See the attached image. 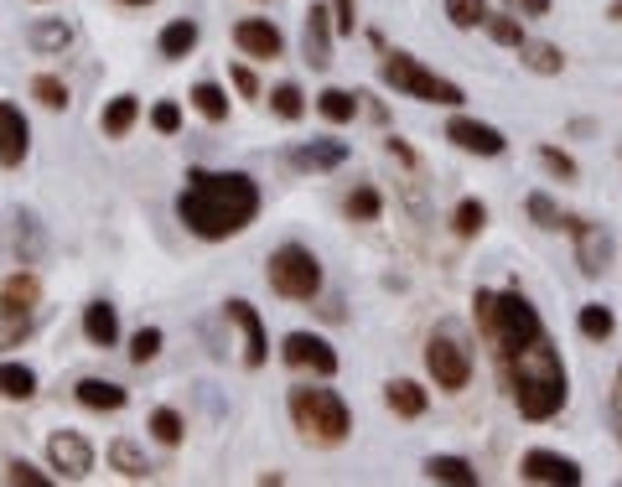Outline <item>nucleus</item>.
Masks as SVG:
<instances>
[{
  "instance_id": "nucleus-33",
  "label": "nucleus",
  "mask_w": 622,
  "mask_h": 487,
  "mask_svg": "<svg viewBox=\"0 0 622 487\" xmlns=\"http://www.w3.org/2000/svg\"><path fill=\"white\" fill-rule=\"evenodd\" d=\"M581 337H592V342H602V337H612V327H618V317H612L608 306H581V317H576Z\"/></svg>"
},
{
  "instance_id": "nucleus-45",
  "label": "nucleus",
  "mask_w": 622,
  "mask_h": 487,
  "mask_svg": "<svg viewBox=\"0 0 622 487\" xmlns=\"http://www.w3.org/2000/svg\"><path fill=\"white\" fill-rule=\"evenodd\" d=\"M228 78H234V89L244 93V99H259V78L244 68V62H228Z\"/></svg>"
},
{
  "instance_id": "nucleus-14",
  "label": "nucleus",
  "mask_w": 622,
  "mask_h": 487,
  "mask_svg": "<svg viewBox=\"0 0 622 487\" xmlns=\"http://www.w3.org/2000/svg\"><path fill=\"white\" fill-rule=\"evenodd\" d=\"M446 140H452L456 151H472V156H503V130H493V125L483 120H467V115H456L452 125H446Z\"/></svg>"
},
{
  "instance_id": "nucleus-7",
  "label": "nucleus",
  "mask_w": 622,
  "mask_h": 487,
  "mask_svg": "<svg viewBox=\"0 0 622 487\" xmlns=\"http://www.w3.org/2000/svg\"><path fill=\"white\" fill-rule=\"evenodd\" d=\"M425 368H431V379H436V389H446V395H456V389H467L472 379V352L456 342V337H431L425 342Z\"/></svg>"
},
{
  "instance_id": "nucleus-12",
  "label": "nucleus",
  "mask_w": 622,
  "mask_h": 487,
  "mask_svg": "<svg viewBox=\"0 0 622 487\" xmlns=\"http://www.w3.org/2000/svg\"><path fill=\"white\" fill-rule=\"evenodd\" d=\"M234 47H239L244 58H259L270 62L286 52V37H280V27L275 21H265V16H244L239 27H234Z\"/></svg>"
},
{
  "instance_id": "nucleus-17",
  "label": "nucleus",
  "mask_w": 622,
  "mask_h": 487,
  "mask_svg": "<svg viewBox=\"0 0 622 487\" xmlns=\"http://www.w3.org/2000/svg\"><path fill=\"white\" fill-rule=\"evenodd\" d=\"M348 161V140H302L290 151V167L296 171H337Z\"/></svg>"
},
{
  "instance_id": "nucleus-19",
  "label": "nucleus",
  "mask_w": 622,
  "mask_h": 487,
  "mask_svg": "<svg viewBox=\"0 0 622 487\" xmlns=\"http://www.w3.org/2000/svg\"><path fill=\"white\" fill-rule=\"evenodd\" d=\"M27 332H31V301H21V296L0 286V352L27 342Z\"/></svg>"
},
{
  "instance_id": "nucleus-47",
  "label": "nucleus",
  "mask_w": 622,
  "mask_h": 487,
  "mask_svg": "<svg viewBox=\"0 0 622 487\" xmlns=\"http://www.w3.org/2000/svg\"><path fill=\"white\" fill-rule=\"evenodd\" d=\"M384 151L395 156L399 167H415V151H411V146H405V140H399V136H389V140H384Z\"/></svg>"
},
{
  "instance_id": "nucleus-41",
  "label": "nucleus",
  "mask_w": 622,
  "mask_h": 487,
  "mask_svg": "<svg viewBox=\"0 0 622 487\" xmlns=\"http://www.w3.org/2000/svg\"><path fill=\"white\" fill-rule=\"evenodd\" d=\"M540 161H545V171H555L561 182H576V177H581V167L561 151V146H540Z\"/></svg>"
},
{
  "instance_id": "nucleus-30",
  "label": "nucleus",
  "mask_w": 622,
  "mask_h": 487,
  "mask_svg": "<svg viewBox=\"0 0 622 487\" xmlns=\"http://www.w3.org/2000/svg\"><path fill=\"white\" fill-rule=\"evenodd\" d=\"M358 99H364V93L322 89V93H317V115H322V120H333V125H348L353 115H358Z\"/></svg>"
},
{
  "instance_id": "nucleus-37",
  "label": "nucleus",
  "mask_w": 622,
  "mask_h": 487,
  "mask_svg": "<svg viewBox=\"0 0 622 487\" xmlns=\"http://www.w3.org/2000/svg\"><path fill=\"white\" fill-rule=\"evenodd\" d=\"M270 109L280 115V120H302V115H306V93L296 89V83H275V89H270Z\"/></svg>"
},
{
  "instance_id": "nucleus-36",
  "label": "nucleus",
  "mask_w": 622,
  "mask_h": 487,
  "mask_svg": "<svg viewBox=\"0 0 622 487\" xmlns=\"http://www.w3.org/2000/svg\"><path fill=\"white\" fill-rule=\"evenodd\" d=\"M31 99H37L42 109H68V83L52 78V73H37L31 78Z\"/></svg>"
},
{
  "instance_id": "nucleus-2",
  "label": "nucleus",
  "mask_w": 622,
  "mask_h": 487,
  "mask_svg": "<svg viewBox=\"0 0 622 487\" xmlns=\"http://www.w3.org/2000/svg\"><path fill=\"white\" fill-rule=\"evenodd\" d=\"M498 374L524 420H555L565 410V395H571L565 389V364H561V352L550 348L545 332L534 337V342H524V348L503 352Z\"/></svg>"
},
{
  "instance_id": "nucleus-39",
  "label": "nucleus",
  "mask_w": 622,
  "mask_h": 487,
  "mask_svg": "<svg viewBox=\"0 0 622 487\" xmlns=\"http://www.w3.org/2000/svg\"><path fill=\"white\" fill-rule=\"evenodd\" d=\"M161 342H167V337H161V327H140L136 337H130V364H151L156 352H161Z\"/></svg>"
},
{
  "instance_id": "nucleus-1",
  "label": "nucleus",
  "mask_w": 622,
  "mask_h": 487,
  "mask_svg": "<svg viewBox=\"0 0 622 487\" xmlns=\"http://www.w3.org/2000/svg\"><path fill=\"white\" fill-rule=\"evenodd\" d=\"M255 218H259V182L249 171H208V167L187 171V187L177 192V223L192 239L224 244L249 229Z\"/></svg>"
},
{
  "instance_id": "nucleus-6",
  "label": "nucleus",
  "mask_w": 622,
  "mask_h": 487,
  "mask_svg": "<svg viewBox=\"0 0 622 487\" xmlns=\"http://www.w3.org/2000/svg\"><path fill=\"white\" fill-rule=\"evenodd\" d=\"M265 280H270L275 296L286 301H312L322 290V259L306 249V244H280L265 265Z\"/></svg>"
},
{
  "instance_id": "nucleus-8",
  "label": "nucleus",
  "mask_w": 622,
  "mask_h": 487,
  "mask_svg": "<svg viewBox=\"0 0 622 487\" xmlns=\"http://www.w3.org/2000/svg\"><path fill=\"white\" fill-rule=\"evenodd\" d=\"M47 461H52V473L68 477V483H83V477L93 473V446L83 430H52L47 436Z\"/></svg>"
},
{
  "instance_id": "nucleus-38",
  "label": "nucleus",
  "mask_w": 622,
  "mask_h": 487,
  "mask_svg": "<svg viewBox=\"0 0 622 487\" xmlns=\"http://www.w3.org/2000/svg\"><path fill=\"white\" fill-rule=\"evenodd\" d=\"M379 213H384L379 187H358V192L348 198V218H353V223H374Z\"/></svg>"
},
{
  "instance_id": "nucleus-20",
  "label": "nucleus",
  "mask_w": 622,
  "mask_h": 487,
  "mask_svg": "<svg viewBox=\"0 0 622 487\" xmlns=\"http://www.w3.org/2000/svg\"><path fill=\"white\" fill-rule=\"evenodd\" d=\"M83 337H89L93 348H115L120 342V311L109 301H89L83 306Z\"/></svg>"
},
{
  "instance_id": "nucleus-26",
  "label": "nucleus",
  "mask_w": 622,
  "mask_h": 487,
  "mask_svg": "<svg viewBox=\"0 0 622 487\" xmlns=\"http://www.w3.org/2000/svg\"><path fill=\"white\" fill-rule=\"evenodd\" d=\"M514 52H519V62L540 78H555L565 68V52L555 42H530V37H524V47H514Z\"/></svg>"
},
{
  "instance_id": "nucleus-11",
  "label": "nucleus",
  "mask_w": 622,
  "mask_h": 487,
  "mask_svg": "<svg viewBox=\"0 0 622 487\" xmlns=\"http://www.w3.org/2000/svg\"><path fill=\"white\" fill-rule=\"evenodd\" d=\"M224 317L239 327L244 337V368H265V358H270V337H265V321H259V311L244 296H234V301H224Z\"/></svg>"
},
{
  "instance_id": "nucleus-50",
  "label": "nucleus",
  "mask_w": 622,
  "mask_h": 487,
  "mask_svg": "<svg viewBox=\"0 0 622 487\" xmlns=\"http://www.w3.org/2000/svg\"><path fill=\"white\" fill-rule=\"evenodd\" d=\"M120 6H151V0H120Z\"/></svg>"
},
{
  "instance_id": "nucleus-16",
  "label": "nucleus",
  "mask_w": 622,
  "mask_h": 487,
  "mask_svg": "<svg viewBox=\"0 0 622 487\" xmlns=\"http://www.w3.org/2000/svg\"><path fill=\"white\" fill-rule=\"evenodd\" d=\"M31 151V125L21 105H0V167H21Z\"/></svg>"
},
{
  "instance_id": "nucleus-49",
  "label": "nucleus",
  "mask_w": 622,
  "mask_h": 487,
  "mask_svg": "<svg viewBox=\"0 0 622 487\" xmlns=\"http://www.w3.org/2000/svg\"><path fill=\"white\" fill-rule=\"evenodd\" d=\"M608 16H612V21H618V27H622V0H612V6H608Z\"/></svg>"
},
{
  "instance_id": "nucleus-44",
  "label": "nucleus",
  "mask_w": 622,
  "mask_h": 487,
  "mask_svg": "<svg viewBox=\"0 0 622 487\" xmlns=\"http://www.w3.org/2000/svg\"><path fill=\"white\" fill-rule=\"evenodd\" d=\"M327 6H333V27L343 31V37H353V31H358V6H353V0H327Z\"/></svg>"
},
{
  "instance_id": "nucleus-46",
  "label": "nucleus",
  "mask_w": 622,
  "mask_h": 487,
  "mask_svg": "<svg viewBox=\"0 0 622 487\" xmlns=\"http://www.w3.org/2000/svg\"><path fill=\"white\" fill-rule=\"evenodd\" d=\"M514 16H550V0H503Z\"/></svg>"
},
{
  "instance_id": "nucleus-23",
  "label": "nucleus",
  "mask_w": 622,
  "mask_h": 487,
  "mask_svg": "<svg viewBox=\"0 0 622 487\" xmlns=\"http://www.w3.org/2000/svg\"><path fill=\"white\" fill-rule=\"evenodd\" d=\"M384 405H389L399 420H421L431 399H425V389L415 379H389V384H384Z\"/></svg>"
},
{
  "instance_id": "nucleus-52",
  "label": "nucleus",
  "mask_w": 622,
  "mask_h": 487,
  "mask_svg": "<svg viewBox=\"0 0 622 487\" xmlns=\"http://www.w3.org/2000/svg\"><path fill=\"white\" fill-rule=\"evenodd\" d=\"M37 6H42V0H37Z\"/></svg>"
},
{
  "instance_id": "nucleus-27",
  "label": "nucleus",
  "mask_w": 622,
  "mask_h": 487,
  "mask_svg": "<svg viewBox=\"0 0 622 487\" xmlns=\"http://www.w3.org/2000/svg\"><path fill=\"white\" fill-rule=\"evenodd\" d=\"M421 473L431 477V483H446V487H477L472 461H462V457H425Z\"/></svg>"
},
{
  "instance_id": "nucleus-28",
  "label": "nucleus",
  "mask_w": 622,
  "mask_h": 487,
  "mask_svg": "<svg viewBox=\"0 0 622 487\" xmlns=\"http://www.w3.org/2000/svg\"><path fill=\"white\" fill-rule=\"evenodd\" d=\"M187 99H192V109H198L208 125H224L228 120V93L218 89V83H208V78H203V83H192V93H187Z\"/></svg>"
},
{
  "instance_id": "nucleus-21",
  "label": "nucleus",
  "mask_w": 622,
  "mask_h": 487,
  "mask_svg": "<svg viewBox=\"0 0 622 487\" xmlns=\"http://www.w3.org/2000/svg\"><path fill=\"white\" fill-rule=\"evenodd\" d=\"M27 47H31V52H42V58L68 52V47H73V27H68V21H58V16H42V21H31V27H27Z\"/></svg>"
},
{
  "instance_id": "nucleus-42",
  "label": "nucleus",
  "mask_w": 622,
  "mask_h": 487,
  "mask_svg": "<svg viewBox=\"0 0 622 487\" xmlns=\"http://www.w3.org/2000/svg\"><path fill=\"white\" fill-rule=\"evenodd\" d=\"M151 130H156V136H177V130H182V109L171 105V99L151 105Z\"/></svg>"
},
{
  "instance_id": "nucleus-9",
  "label": "nucleus",
  "mask_w": 622,
  "mask_h": 487,
  "mask_svg": "<svg viewBox=\"0 0 622 487\" xmlns=\"http://www.w3.org/2000/svg\"><path fill=\"white\" fill-rule=\"evenodd\" d=\"M565 229H571V239H576V265L581 275H608L612 265V233L602 229V223H592V218H565Z\"/></svg>"
},
{
  "instance_id": "nucleus-40",
  "label": "nucleus",
  "mask_w": 622,
  "mask_h": 487,
  "mask_svg": "<svg viewBox=\"0 0 622 487\" xmlns=\"http://www.w3.org/2000/svg\"><path fill=\"white\" fill-rule=\"evenodd\" d=\"M6 483H16V487H52L58 483V477H47V473H37V467H31V461H6Z\"/></svg>"
},
{
  "instance_id": "nucleus-3",
  "label": "nucleus",
  "mask_w": 622,
  "mask_h": 487,
  "mask_svg": "<svg viewBox=\"0 0 622 487\" xmlns=\"http://www.w3.org/2000/svg\"><path fill=\"white\" fill-rule=\"evenodd\" d=\"M472 317H477V332L493 348V358L524 348V342H534V337L545 332L540 327V311L519 290H477L472 296Z\"/></svg>"
},
{
  "instance_id": "nucleus-31",
  "label": "nucleus",
  "mask_w": 622,
  "mask_h": 487,
  "mask_svg": "<svg viewBox=\"0 0 622 487\" xmlns=\"http://www.w3.org/2000/svg\"><path fill=\"white\" fill-rule=\"evenodd\" d=\"M487 229V208L477 198H462L456 202V213H452V233L456 239H477V233Z\"/></svg>"
},
{
  "instance_id": "nucleus-29",
  "label": "nucleus",
  "mask_w": 622,
  "mask_h": 487,
  "mask_svg": "<svg viewBox=\"0 0 622 487\" xmlns=\"http://www.w3.org/2000/svg\"><path fill=\"white\" fill-rule=\"evenodd\" d=\"M37 395V368H27V364H0V399H31Z\"/></svg>"
},
{
  "instance_id": "nucleus-4",
  "label": "nucleus",
  "mask_w": 622,
  "mask_h": 487,
  "mask_svg": "<svg viewBox=\"0 0 622 487\" xmlns=\"http://www.w3.org/2000/svg\"><path fill=\"white\" fill-rule=\"evenodd\" d=\"M286 410H290V426L302 430L312 446H343L353 430V415L343 405L337 389H312V384H296L286 395Z\"/></svg>"
},
{
  "instance_id": "nucleus-15",
  "label": "nucleus",
  "mask_w": 622,
  "mask_h": 487,
  "mask_svg": "<svg viewBox=\"0 0 622 487\" xmlns=\"http://www.w3.org/2000/svg\"><path fill=\"white\" fill-rule=\"evenodd\" d=\"M333 6H312L306 11V27H302V52L312 68H327L333 62Z\"/></svg>"
},
{
  "instance_id": "nucleus-34",
  "label": "nucleus",
  "mask_w": 622,
  "mask_h": 487,
  "mask_svg": "<svg viewBox=\"0 0 622 487\" xmlns=\"http://www.w3.org/2000/svg\"><path fill=\"white\" fill-rule=\"evenodd\" d=\"M151 436L161 446H182V436H187V420L177 410H167V405H161V410H151Z\"/></svg>"
},
{
  "instance_id": "nucleus-13",
  "label": "nucleus",
  "mask_w": 622,
  "mask_h": 487,
  "mask_svg": "<svg viewBox=\"0 0 622 487\" xmlns=\"http://www.w3.org/2000/svg\"><path fill=\"white\" fill-rule=\"evenodd\" d=\"M519 477H524V483H545V487H576L581 467L571 457H561V451H524Z\"/></svg>"
},
{
  "instance_id": "nucleus-48",
  "label": "nucleus",
  "mask_w": 622,
  "mask_h": 487,
  "mask_svg": "<svg viewBox=\"0 0 622 487\" xmlns=\"http://www.w3.org/2000/svg\"><path fill=\"white\" fill-rule=\"evenodd\" d=\"M612 410H622V368H618V384H612Z\"/></svg>"
},
{
  "instance_id": "nucleus-43",
  "label": "nucleus",
  "mask_w": 622,
  "mask_h": 487,
  "mask_svg": "<svg viewBox=\"0 0 622 487\" xmlns=\"http://www.w3.org/2000/svg\"><path fill=\"white\" fill-rule=\"evenodd\" d=\"M530 218L540 223V229H565V218H561V208L545 198V192H530Z\"/></svg>"
},
{
  "instance_id": "nucleus-24",
  "label": "nucleus",
  "mask_w": 622,
  "mask_h": 487,
  "mask_svg": "<svg viewBox=\"0 0 622 487\" xmlns=\"http://www.w3.org/2000/svg\"><path fill=\"white\" fill-rule=\"evenodd\" d=\"M109 467L120 477H130V483H146V477H151V461H146V451H140L130 436H115V441H109Z\"/></svg>"
},
{
  "instance_id": "nucleus-18",
  "label": "nucleus",
  "mask_w": 622,
  "mask_h": 487,
  "mask_svg": "<svg viewBox=\"0 0 622 487\" xmlns=\"http://www.w3.org/2000/svg\"><path fill=\"white\" fill-rule=\"evenodd\" d=\"M73 399L78 405H83V410H125V405H130V389H125V384H115V379H78L73 384Z\"/></svg>"
},
{
  "instance_id": "nucleus-51",
  "label": "nucleus",
  "mask_w": 622,
  "mask_h": 487,
  "mask_svg": "<svg viewBox=\"0 0 622 487\" xmlns=\"http://www.w3.org/2000/svg\"><path fill=\"white\" fill-rule=\"evenodd\" d=\"M618 441H622V410H618Z\"/></svg>"
},
{
  "instance_id": "nucleus-32",
  "label": "nucleus",
  "mask_w": 622,
  "mask_h": 487,
  "mask_svg": "<svg viewBox=\"0 0 622 487\" xmlns=\"http://www.w3.org/2000/svg\"><path fill=\"white\" fill-rule=\"evenodd\" d=\"M483 27H487V37H493L498 47H524V16L503 11V16H487Z\"/></svg>"
},
{
  "instance_id": "nucleus-22",
  "label": "nucleus",
  "mask_w": 622,
  "mask_h": 487,
  "mask_svg": "<svg viewBox=\"0 0 622 487\" xmlns=\"http://www.w3.org/2000/svg\"><path fill=\"white\" fill-rule=\"evenodd\" d=\"M136 120H140V99H136V93H115V99L99 109V130H105L109 140L130 136V130H136Z\"/></svg>"
},
{
  "instance_id": "nucleus-5",
  "label": "nucleus",
  "mask_w": 622,
  "mask_h": 487,
  "mask_svg": "<svg viewBox=\"0 0 622 487\" xmlns=\"http://www.w3.org/2000/svg\"><path fill=\"white\" fill-rule=\"evenodd\" d=\"M379 78L389 83L395 93H405V99H421V105H446V109H456L462 105V89H456L452 78H441V73H431L421 58H411V52H384V62H379Z\"/></svg>"
},
{
  "instance_id": "nucleus-10",
  "label": "nucleus",
  "mask_w": 622,
  "mask_h": 487,
  "mask_svg": "<svg viewBox=\"0 0 622 487\" xmlns=\"http://www.w3.org/2000/svg\"><path fill=\"white\" fill-rule=\"evenodd\" d=\"M280 358H286L290 368H312L317 379H333L337 374V348L327 342V337H317V332H286Z\"/></svg>"
},
{
  "instance_id": "nucleus-35",
  "label": "nucleus",
  "mask_w": 622,
  "mask_h": 487,
  "mask_svg": "<svg viewBox=\"0 0 622 487\" xmlns=\"http://www.w3.org/2000/svg\"><path fill=\"white\" fill-rule=\"evenodd\" d=\"M446 21L456 31H472L487 21V0H446Z\"/></svg>"
},
{
  "instance_id": "nucleus-25",
  "label": "nucleus",
  "mask_w": 622,
  "mask_h": 487,
  "mask_svg": "<svg viewBox=\"0 0 622 487\" xmlns=\"http://www.w3.org/2000/svg\"><path fill=\"white\" fill-rule=\"evenodd\" d=\"M198 21H167V27H161V37H156V47H161V58L167 62H177V58H187V52H192V47H198Z\"/></svg>"
}]
</instances>
